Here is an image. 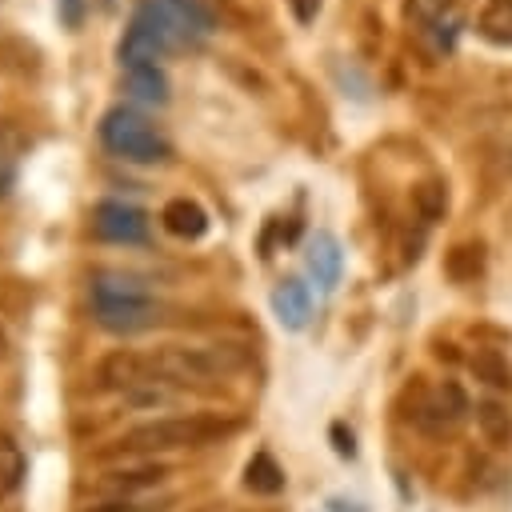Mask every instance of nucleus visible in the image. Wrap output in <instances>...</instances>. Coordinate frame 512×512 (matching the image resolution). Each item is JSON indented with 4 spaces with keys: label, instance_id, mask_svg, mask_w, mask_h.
Returning a JSON list of instances; mask_svg holds the SVG:
<instances>
[{
    "label": "nucleus",
    "instance_id": "b1692460",
    "mask_svg": "<svg viewBox=\"0 0 512 512\" xmlns=\"http://www.w3.org/2000/svg\"><path fill=\"white\" fill-rule=\"evenodd\" d=\"M328 436H332V448H336V456H356V440H352V432L344 428V424H332L328 428Z\"/></svg>",
    "mask_w": 512,
    "mask_h": 512
},
{
    "label": "nucleus",
    "instance_id": "7ed1b4c3",
    "mask_svg": "<svg viewBox=\"0 0 512 512\" xmlns=\"http://www.w3.org/2000/svg\"><path fill=\"white\" fill-rule=\"evenodd\" d=\"M232 432V424L216 420V416H160L148 424H136L120 436V448L132 456H156V452H180V448H200L212 444L216 436Z\"/></svg>",
    "mask_w": 512,
    "mask_h": 512
},
{
    "label": "nucleus",
    "instance_id": "dca6fc26",
    "mask_svg": "<svg viewBox=\"0 0 512 512\" xmlns=\"http://www.w3.org/2000/svg\"><path fill=\"white\" fill-rule=\"evenodd\" d=\"M244 488L256 496H276L284 492V468L272 460V452H256L244 468Z\"/></svg>",
    "mask_w": 512,
    "mask_h": 512
},
{
    "label": "nucleus",
    "instance_id": "a878e982",
    "mask_svg": "<svg viewBox=\"0 0 512 512\" xmlns=\"http://www.w3.org/2000/svg\"><path fill=\"white\" fill-rule=\"evenodd\" d=\"M88 512H148V504H128V500H104V504H96V508H88Z\"/></svg>",
    "mask_w": 512,
    "mask_h": 512
},
{
    "label": "nucleus",
    "instance_id": "2eb2a0df",
    "mask_svg": "<svg viewBox=\"0 0 512 512\" xmlns=\"http://www.w3.org/2000/svg\"><path fill=\"white\" fill-rule=\"evenodd\" d=\"M476 32L496 48H512V0H488L476 16Z\"/></svg>",
    "mask_w": 512,
    "mask_h": 512
},
{
    "label": "nucleus",
    "instance_id": "a211bd4d",
    "mask_svg": "<svg viewBox=\"0 0 512 512\" xmlns=\"http://www.w3.org/2000/svg\"><path fill=\"white\" fill-rule=\"evenodd\" d=\"M428 412L436 416V424H440V428H444V424H456V420H460V416L468 412V396L460 392V384H452V380H444V384H440V388L432 392V400L424 404V412H420L416 420H424Z\"/></svg>",
    "mask_w": 512,
    "mask_h": 512
},
{
    "label": "nucleus",
    "instance_id": "ddd939ff",
    "mask_svg": "<svg viewBox=\"0 0 512 512\" xmlns=\"http://www.w3.org/2000/svg\"><path fill=\"white\" fill-rule=\"evenodd\" d=\"M160 52H164V44H160V40L152 36V28H144L140 20H132V24H128V32H124V40H120V48H116V56H120V64H124V68L152 64Z\"/></svg>",
    "mask_w": 512,
    "mask_h": 512
},
{
    "label": "nucleus",
    "instance_id": "5701e85b",
    "mask_svg": "<svg viewBox=\"0 0 512 512\" xmlns=\"http://www.w3.org/2000/svg\"><path fill=\"white\" fill-rule=\"evenodd\" d=\"M452 8H456V0H408V16L428 24V28H436Z\"/></svg>",
    "mask_w": 512,
    "mask_h": 512
},
{
    "label": "nucleus",
    "instance_id": "9d476101",
    "mask_svg": "<svg viewBox=\"0 0 512 512\" xmlns=\"http://www.w3.org/2000/svg\"><path fill=\"white\" fill-rule=\"evenodd\" d=\"M272 312H276V320H280L288 332H300V328L308 324V316H312V296H308V288H304L300 280H280V284L272 288Z\"/></svg>",
    "mask_w": 512,
    "mask_h": 512
},
{
    "label": "nucleus",
    "instance_id": "f3484780",
    "mask_svg": "<svg viewBox=\"0 0 512 512\" xmlns=\"http://www.w3.org/2000/svg\"><path fill=\"white\" fill-rule=\"evenodd\" d=\"M24 472H28V460H24V448L16 444L12 432L0 428V500H8L20 484H24Z\"/></svg>",
    "mask_w": 512,
    "mask_h": 512
},
{
    "label": "nucleus",
    "instance_id": "f257e3e1",
    "mask_svg": "<svg viewBox=\"0 0 512 512\" xmlns=\"http://www.w3.org/2000/svg\"><path fill=\"white\" fill-rule=\"evenodd\" d=\"M152 360V376L156 384H208V380H224L232 372H240L248 364V348L244 344H204V348H160L148 356Z\"/></svg>",
    "mask_w": 512,
    "mask_h": 512
},
{
    "label": "nucleus",
    "instance_id": "f03ea898",
    "mask_svg": "<svg viewBox=\"0 0 512 512\" xmlns=\"http://www.w3.org/2000/svg\"><path fill=\"white\" fill-rule=\"evenodd\" d=\"M92 316L112 336H136L160 324V304L144 292V284L128 276H96L92 284Z\"/></svg>",
    "mask_w": 512,
    "mask_h": 512
},
{
    "label": "nucleus",
    "instance_id": "4468645a",
    "mask_svg": "<svg viewBox=\"0 0 512 512\" xmlns=\"http://www.w3.org/2000/svg\"><path fill=\"white\" fill-rule=\"evenodd\" d=\"M124 88H128V96H136L144 104H168V76L156 64L124 68Z\"/></svg>",
    "mask_w": 512,
    "mask_h": 512
},
{
    "label": "nucleus",
    "instance_id": "6e6552de",
    "mask_svg": "<svg viewBox=\"0 0 512 512\" xmlns=\"http://www.w3.org/2000/svg\"><path fill=\"white\" fill-rule=\"evenodd\" d=\"M100 384L112 388V392H136V388H144V384H156L152 360H148V356H136V352H128V348H120V352H112V356L100 360Z\"/></svg>",
    "mask_w": 512,
    "mask_h": 512
},
{
    "label": "nucleus",
    "instance_id": "423d86ee",
    "mask_svg": "<svg viewBox=\"0 0 512 512\" xmlns=\"http://www.w3.org/2000/svg\"><path fill=\"white\" fill-rule=\"evenodd\" d=\"M92 232L108 244H144L148 240V212L124 200H100L92 208Z\"/></svg>",
    "mask_w": 512,
    "mask_h": 512
},
{
    "label": "nucleus",
    "instance_id": "393cba45",
    "mask_svg": "<svg viewBox=\"0 0 512 512\" xmlns=\"http://www.w3.org/2000/svg\"><path fill=\"white\" fill-rule=\"evenodd\" d=\"M288 8H292V16H296L300 24H312L316 12H320V0H288Z\"/></svg>",
    "mask_w": 512,
    "mask_h": 512
},
{
    "label": "nucleus",
    "instance_id": "412c9836",
    "mask_svg": "<svg viewBox=\"0 0 512 512\" xmlns=\"http://www.w3.org/2000/svg\"><path fill=\"white\" fill-rule=\"evenodd\" d=\"M412 204L420 212L424 224H436L444 212H448V184L444 180H424L412 188Z\"/></svg>",
    "mask_w": 512,
    "mask_h": 512
},
{
    "label": "nucleus",
    "instance_id": "4be33fe9",
    "mask_svg": "<svg viewBox=\"0 0 512 512\" xmlns=\"http://www.w3.org/2000/svg\"><path fill=\"white\" fill-rule=\"evenodd\" d=\"M444 268H448L452 280H476L480 268H484V248L480 244H456L448 252V264Z\"/></svg>",
    "mask_w": 512,
    "mask_h": 512
},
{
    "label": "nucleus",
    "instance_id": "6ab92c4d",
    "mask_svg": "<svg viewBox=\"0 0 512 512\" xmlns=\"http://www.w3.org/2000/svg\"><path fill=\"white\" fill-rule=\"evenodd\" d=\"M24 148H28V140H24L12 124H0V200H4L8 188L16 184V164H20Z\"/></svg>",
    "mask_w": 512,
    "mask_h": 512
},
{
    "label": "nucleus",
    "instance_id": "1a4fd4ad",
    "mask_svg": "<svg viewBox=\"0 0 512 512\" xmlns=\"http://www.w3.org/2000/svg\"><path fill=\"white\" fill-rule=\"evenodd\" d=\"M340 268H344L340 240H336L332 232H316V236L308 240V272H312V280H316L324 292H332V288L340 284Z\"/></svg>",
    "mask_w": 512,
    "mask_h": 512
},
{
    "label": "nucleus",
    "instance_id": "20e7f679",
    "mask_svg": "<svg viewBox=\"0 0 512 512\" xmlns=\"http://www.w3.org/2000/svg\"><path fill=\"white\" fill-rule=\"evenodd\" d=\"M100 144L112 156L128 160V164H164L172 156V148L160 136V128L148 116H140L136 108H124V104L108 108L100 116Z\"/></svg>",
    "mask_w": 512,
    "mask_h": 512
},
{
    "label": "nucleus",
    "instance_id": "f8f14e48",
    "mask_svg": "<svg viewBox=\"0 0 512 512\" xmlns=\"http://www.w3.org/2000/svg\"><path fill=\"white\" fill-rule=\"evenodd\" d=\"M476 428H480L488 448H496V452L512 448V412L500 400H480L476 404Z\"/></svg>",
    "mask_w": 512,
    "mask_h": 512
},
{
    "label": "nucleus",
    "instance_id": "9b49d317",
    "mask_svg": "<svg viewBox=\"0 0 512 512\" xmlns=\"http://www.w3.org/2000/svg\"><path fill=\"white\" fill-rule=\"evenodd\" d=\"M160 224L180 240H200L208 232V212L192 196H172L160 212Z\"/></svg>",
    "mask_w": 512,
    "mask_h": 512
},
{
    "label": "nucleus",
    "instance_id": "bb28decb",
    "mask_svg": "<svg viewBox=\"0 0 512 512\" xmlns=\"http://www.w3.org/2000/svg\"><path fill=\"white\" fill-rule=\"evenodd\" d=\"M4 360H8V332L0 328V364H4Z\"/></svg>",
    "mask_w": 512,
    "mask_h": 512
},
{
    "label": "nucleus",
    "instance_id": "0eeeda50",
    "mask_svg": "<svg viewBox=\"0 0 512 512\" xmlns=\"http://www.w3.org/2000/svg\"><path fill=\"white\" fill-rule=\"evenodd\" d=\"M164 476H168V468H164V464H152V460H144V464H124V468H108V472L96 480V492H104V496H112V500H128V496H136V492H148V488L164 484Z\"/></svg>",
    "mask_w": 512,
    "mask_h": 512
},
{
    "label": "nucleus",
    "instance_id": "aec40b11",
    "mask_svg": "<svg viewBox=\"0 0 512 512\" xmlns=\"http://www.w3.org/2000/svg\"><path fill=\"white\" fill-rule=\"evenodd\" d=\"M468 364H472L476 380H484L488 388H512V368L496 348H476Z\"/></svg>",
    "mask_w": 512,
    "mask_h": 512
},
{
    "label": "nucleus",
    "instance_id": "39448f33",
    "mask_svg": "<svg viewBox=\"0 0 512 512\" xmlns=\"http://www.w3.org/2000/svg\"><path fill=\"white\" fill-rule=\"evenodd\" d=\"M132 20L152 28V36L164 44V52L196 48L212 32V16L200 0H140Z\"/></svg>",
    "mask_w": 512,
    "mask_h": 512
}]
</instances>
